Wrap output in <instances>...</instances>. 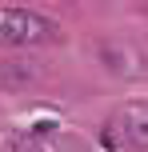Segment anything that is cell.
<instances>
[{
    "mask_svg": "<svg viewBox=\"0 0 148 152\" xmlns=\"http://www.w3.org/2000/svg\"><path fill=\"white\" fill-rule=\"evenodd\" d=\"M60 24L44 12H32V8H0V44H52L60 40Z\"/></svg>",
    "mask_w": 148,
    "mask_h": 152,
    "instance_id": "1",
    "label": "cell"
},
{
    "mask_svg": "<svg viewBox=\"0 0 148 152\" xmlns=\"http://www.w3.org/2000/svg\"><path fill=\"white\" fill-rule=\"evenodd\" d=\"M36 76H40V64H32V60H8V64H0V84H8V88L32 84Z\"/></svg>",
    "mask_w": 148,
    "mask_h": 152,
    "instance_id": "4",
    "label": "cell"
},
{
    "mask_svg": "<svg viewBox=\"0 0 148 152\" xmlns=\"http://www.w3.org/2000/svg\"><path fill=\"white\" fill-rule=\"evenodd\" d=\"M104 144L108 148H136L148 152V104H128L104 124Z\"/></svg>",
    "mask_w": 148,
    "mask_h": 152,
    "instance_id": "2",
    "label": "cell"
},
{
    "mask_svg": "<svg viewBox=\"0 0 148 152\" xmlns=\"http://www.w3.org/2000/svg\"><path fill=\"white\" fill-rule=\"evenodd\" d=\"M100 56H104V64H108L112 72H120V76H144L148 72V60L136 48H128V44H108Z\"/></svg>",
    "mask_w": 148,
    "mask_h": 152,
    "instance_id": "3",
    "label": "cell"
},
{
    "mask_svg": "<svg viewBox=\"0 0 148 152\" xmlns=\"http://www.w3.org/2000/svg\"><path fill=\"white\" fill-rule=\"evenodd\" d=\"M0 152H56V144L48 136H36V132H12L0 144Z\"/></svg>",
    "mask_w": 148,
    "mask_h": 152,
    "instance_id": "5",
    "label": "cell"
}]
</instances>
